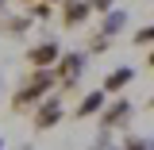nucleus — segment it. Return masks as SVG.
<instances>
[{
  "label": "nucleus",
  "mask_w": 154,
  "mask_h": 150,
  "mask_svg": "<svg viewBox=\"0 0 154 150\" xmlns=\"http://www.w3.org/2000/svg\"><path fill=\"white\" fill-rule=\"evenodd\" d=\"M4 8H8V0H0V16H4Z\"/></svg>",
  "instance_id": "nucleus-18"
},
{
  "label": "nucleus",
  "mask_w": 154,
  "mask_h": 150,
  "mask_svg": "<svg viewBox=\"0 0 154 150\" xmlns=\"http://www.w3.org/2000/svg\"><path fill=\"white\" fill-rule=\"evenodd\" d=\"M54 89H58L54 69H27V73L16 81L8 108H12V115H27V112H35V104H38V100H46Z\"/></svg>",
  "instance_id": "nucleus-1"
},
{
  "label": "nucleus",
  "mask_w": 154,
  "mask_h": 150,
  "mask_svg": "<svg viewBox=\"0 0 154 150\" xmlns=\"http://www.w3.org/2000/svg\"><path fill=\"white\" fill-rule=\"evenodd\" d=\"M131 81H135V69H131V66H116V69H108V73H104L100 89H104L108 96H119L127 85H131Z\"/></svg>",
  "instance_id": "nucleus-8"
},
{
  "label": "nucleus",
  "mask_w": 154,
  "mask_h": 150,
  "mask_svg": "<svg viewBox=\"0 0 154 150\" xmlns=\"http://www.w3.org/2000/svg\"><path fill=\"white\" fill-rule=\"evenodd\" d=\"M62 58V42L50 35H42L38 42H31L27 46V54H23V62H27V69H54V62Z\"/></svg>",
  "instance_id": "nucleus-5"
},
{
  "label": "nucleus",
  "mask_w": 154,
  "mask_h": 150,
  "mask_svg": "<svg viewBox=\"0 0 154 150\" xmlns=\"http://www.w3.org/2000/svg\"><path fill=\"white\" fill-rule=\"evenodd\" d=\"M127 12H123V8H112V12H104V16H100V27H96V31H104V35H119V31H123V27H127Z\"/></svg>",
  "instance_id": "nucleus-10"
},
{
  "label": "nucleus",
  "mask_w": 154,
  "mask_h": 150,
  "mask_svg": "<svg viewBox=\"0 0 154 150\" xmlns=\"http://www.w3.org/2000/svg\"><path fill=\"white\" fill-rule=\"evenodd\" d=\"M93 16V8H89V0H62L58 4V27H66V31H77V27H85Z\"/></svg>",
  "instance_id": "nucleus-6"
},
{
  "label": "nucleus",
  "mask_w": 154,
  "mask_h": 150,
  "mask_svg": "<svg viewBox=\"0 0 154 150\" xmlns=\"http://www.w3.org/2000/svg\"><path fill=\"white\" fill-rule=\"evenodd\" d=\"M54 8L58 4H35V8H27V16L31 19H54Z\"/></svg>",
  "instance_id": "nucleus-14"
},
{
  "label": "nucleus",
  "mask_w": 154,
  "mask_h": 150,
  "mask_svg": "<svg viewBox=\"0 0 154 150\" xmlns=\"http://www.w3.org/2000/svg\"><path fill=\"white\" fill-rule=\"evenodd\" d=\"M112 46H116V38H112V35L93 31V35H89V46H85V54H89V58H93V54H108Z\"/></svg>",
  "instance_id": "nucleus-11"
},
{
  "label": "nucleus",
  "mask_w": 154,
  "mask_h": 150,
  "mask_svg": "<svg viewBox=\"0 0 154 150\" xmlns=\"http://www.w3.org/2000/svg\"><path fill=\"white\" fill-rule=\"evenodd\" d=\"M112 150H123V146H112Z\"/></svg>",
  "instance_id": "nucleus-20"
},
{
  "label": "nucleus",
  "mask_w": 154,
  "mask_h": 150,
  "mask_svg": "<svg viewBox=\"0 0 154 150\" xmlns=\"http://www.w3.org/2000/svg\"><path fill=\"white\" fill-rule=\"evenodd\" d=\"M146 69H154V46H150V54H146Z\"/></svg>",
  "instance_id": "nucleus-17"
},
{
  "label": "nucleus",
  "mask_w": 154,
  "mask_h": 150,
  "mask_svg": "<svg viewBox=\"0 0 154 150\" xmlns=\"http://www.w3.org/2000/svg\"><path fill=\"white\" fill-rule=\"evenodd\" d=\"M0 150H8V142H4V139H0Z\"/></svg>",
  "instance_id": "nucleus-19"
},
{
  "label": "nucleus",
  "mask_w": 154,
  "mask_h": 150,
  "mask_svg": "<svg viewBox=\"0 0 154 150\" xmlns=\"http://www.w3.org/2000/svg\"><path fill=\"white\" fill-rule=\"evenodd\" d=\"M31 27H35L31 16H8V12L0 16V35H8V38H23Z\"/></svg>",
  "instance_id": "nucleus-9"
},
{
  "label": "nucleus",
  "mask_w": 154,
  "mask_h": 150,
  "mask_svg": "<svg viewBox=\"0 0 154 150\" xmlns=\"http://www.w3.org/2000/svg\"><path fill=\"white\" fill-rule=\"evenodd\" d=\"M16 4H23V8H35V4H62V0H16Z\"/></svg>",
  "instance_id": "nucleus-16"
},
{
  "label": "nucleus",
  "mask_w": 154,
  "mask_h": 150,
  "mask_svg": "<svg viewBox=\"0 0 154 150\" xmlns=\"http://www.w3.org/2000/svg\"><path fill=\"white\" fill-rule=\"evenodd\" d=\"M89 66V54L85 50H62V58L54 62V81H58V93H73L81 73Z\"/></svg>",
  "instance_id": "nucleus-2"
},
{
  "label": "nucleus",
  "mask_w": 154,
  "mask_h": 150,
  "mask_svg": "<svg viewBox=\"0 0 154 150\" xmlns=\"http://www.w3.org/2000/svg\"><path fill=\"white\" fill-rule=\"evenodd\" d=\"M131 42H135V46H143V50H150V46H154V23L139 27V31L131 35Z\"/></svg>",
  "instance_id": "nucleus-12"
},
{
  "label": "nucleus",
  "mask_w": 154,
  "mask_h": 150,
  "mask_svg": "<svg viewBox=\"0 0 154 150\" xmlns=\"http://www.w3.org/2000/svg\"><path fill=\"white\" fill-rule=\"evenodd\" d=\"M104 104H108V93H104V89H89V93L77 100V108H73L69 119H93V115L104 112Z\"/></svg>",
  "instance_id": "nucleus-7"
},
{
  "label": "nucleus",
  "mask_w": 154,
  "mask_h": 150,
  "mask_svg": "<svg viewBox=\"0 0 154 150\" xmlns=\"http://www.w3.org/2000/svg\"><path fill=\"white\" fill-rule=\"evenodd\" d=\"M123 150H154V142L143 139V135H127V139H123Z\"/></svg>",
  "instance_id": "nucleus-13"
},
{
  "label": "nucleus",
  "mask_w": 154,
  "mask_h": 150,
  "mask_svg": "<svg viewBox=\"0 0 154 150\" xmlns=\"http://www.w3.org/2000/svg\"><path fill=\"white\" fill-rule=\"evenodd\" d=\"M62 119H66V108H62V93L54 89L46 100H38V104H35V112H31V127L42 135V131H50V127H58Z\"/></svg>",
  "instance_id": "nucleus-4"
},
{
  "label": "nucleus",
  "mask_w": 154,
  "mask_h": 150,
  "mask_svg": "<svg viewBox=\"0 0 154 150\" xmlns=\"http://www.w3.org/2000/svg\"><path fill=\"white\" fill-rule=\"evenodd\" d=\"M89 8H93V16H104L116 8V0H89Z\"/></svg>",
  "instance_id": "nucleus-15"
},
{
  "label": "nucleus",
  "mask_w": 154,
  "mask_h": 150,
  "mask_svg": "<svg viewBox=\"0 0 154 150\" xmlns=\"http://www.w3.org/2000/svg\"><path fill=\"white\" fill-rule=\"evenodd\" d=\"M131 115H135V100L119 93V96H112L104 104V112L96 115V119H100V131H123L131 123Z\"/></svg>",
  "instance_id": "nucleus-3"
}]
</instances>
